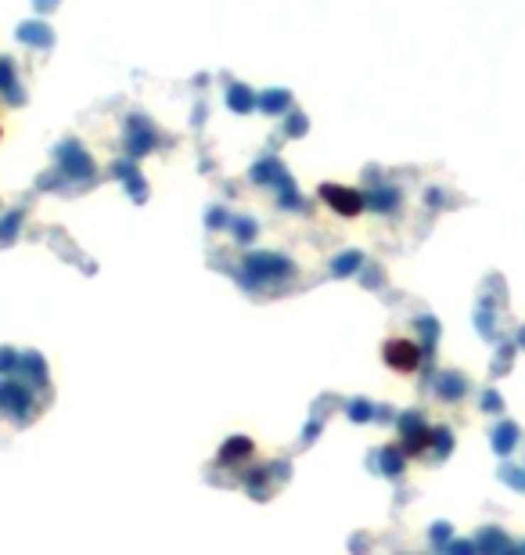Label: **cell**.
Returning a JSON list of instances; mask_svg holds the SVG:
<instances>
[{
    "label": "cell",
    "mask_w": 525,
    "mask_h": 555,
    "mask_svg": "<svg viewBox=\"0 0 525 555\" xmlns=\"http://www.w3.org/2000/svg\"><path fill=\"white\" fill-rule=\"evenodd\" d=\"M320 199H324L335 213H342V216H357V213L364 209V199H360V191H353V188L324 184V188H320Z\"/></svg>",
    "instance_id": "2"
},
{
    "label": "cell",
    "mask_w": 525,
    "mask_h": 555,
    "mask_svg": "<svg viewBox=\"0 0 525 555\" xmlns=\"http://www.w3.org/2000/svg\"><path fill=\"white\" fill-rule=\"evenodd\" d=\"M381 357H385V364H389L392 371H399V375H411V371H418V364H421L418 343H414V339H399V336H392V339L381 343Z\"/></svg>",
    "instance_id": "1"
}]
</instances>
